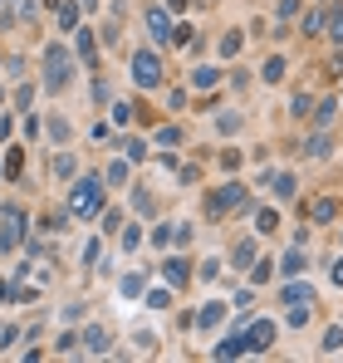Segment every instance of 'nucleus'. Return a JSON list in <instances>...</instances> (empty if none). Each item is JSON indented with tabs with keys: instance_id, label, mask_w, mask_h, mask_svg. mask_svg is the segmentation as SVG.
Returning <instances> with one entry per match:
<instances>
[{
	"instance_id": "obj_4",
	"label": "nucleus",
	"mask_w": 343,
	"mask_h": 363,
	"mask_svg": "<svg viewBox=\"0 0 343 363\" xmlns=\"http://www.w3.org/2000/svg\"><path fill=\"white\" fill-rule=\"evenodd\" d=\"M147 35L152 40H167V10H147Z\"/></svg>"
},
{
	"instance_id": "obj_5",
	"label": "nucleus",
	"mask_w": 343,
	"mask_h": 363,
	"mask_svg": "<svg viewBox=\"0 0 343 363\" xmlns=\"http://www.w3.org/2000/svg\"><path fill=\"white\" fill-rule=\"evenodd\" d=\"M270 339H275V324H255V329H250V344H245V349H270Z\"/></svg>"
},
{
	"instance_id": "obj_9",
	"label": "nucleus",
	"mask_w": 343,
	"mask_h": 363,
	"mask_svg": "<svg viewBox=\"0 0 343 363\" xmlns=\"http://www.w3.org/2000/svg\"><path fill=\"white\" fill-rule=\"evenodd\" d=\"M329 35L343 45V10H334V15H329Z\"/></svg>"
},
{
	"instance_id": "obj_1",
	"label": "nucleus",
	"mask_w": 343,
	"mask_h": 363,
	"mask_svg": "<svg viewBox=\"0 0 343 363\" xmlns=\"http://www.w3.org/2000/svg\"><path fill=\"white\" fill-rule=\"evenodd\" d=\"M99 196H103V182H99V177H79V182H74V191H69V211L89 216V211L99 206Z\"/></svg>"
},
{
	"instance_id": "obj_7",
	"label": "nucleus",
	"mask_w": 343,
	"mask_h": 363,
	"mask_svg": "<svg viewBox=\"0 0 343 363\" xmlns=\"http://www.w3.org/2000/svg\"><path fill=\"white\" fill-rule=\"evenodd\" d=\"M103 349H108V334L94 329V334H89V354H103Z\"/></svg>"
},
{
	"instance_id": "obj_6",
	"label": "nucleus",
	"mask_w": 343,
	"mask_h": 363,
	"mask_svg": "<svg viewBox=\"0 0 343 363\" xmlns=\"http://www.w3.org/2000/svg\"><path fill=\"white\" fill-rule=\"evenodd\" d=\"M74 20H79V5H59V35H74Z\"/></svg>"
},
{
	"instance_id": "obj_2",
	"label": "nucleus",
	"mask_w": 343,
	"mask_h": 363,
	"mask_svg": "<svg viewBox=\"0 0 343 363\" xmlns=\"http://www.w3.org/2000/svg\"><path fill=\"white\" fill-rule=\"evenodd\" d=\"M157 69H162V64H157V55H133V79H137L142 89H157V79H162Z\"/></svg>"
},
{
	"instance_id": "obj_3",
	"label": "nucleus",
	"mask_w": 343,
	"mask_h": 363,
	"mask_svg": "<svg viewBox=\"0 0 343 363\" xmlns=\"http://www.w3.org/2000/svg\"><path fill=\"white\" fill-rule=\"evenodd\" d=\"M59 79H64V84L74 79V60H69V50H64V45L50 50V89H59Z\"/></svg>"
},
{
	"instance_id": "obj_8",
	"label": "nucleus",
	"mask_w": 343,
	"mask_h": 363,
	"mask_svg": "<svg viewBox=\"0 0 343 363\" xmlns=\"http://www.w3.org/2000/svg\"><path fill=\"white\" fill-rule=\"evenodd\" d=\"M74 167H79V162H74V157H69V152H59V157H55V172H59V177H69V172H74Z\"/></svg>"
},
{
	"instance_id": "obj_10",
	"label": "nucleus",
	"mask_w": 343,
	"mask_h": 363,
	"mask_svg": "<svg viewBox=\"0 0 343 363\" xmlns=\"http://www.w3.org/2000/svg\"><path fill=\"white\" fill-rule=\"evenodd\" d=\"M324 349H329V354L343 349V329H329V334H324Z\"/></svg>"
}]
</instances>
